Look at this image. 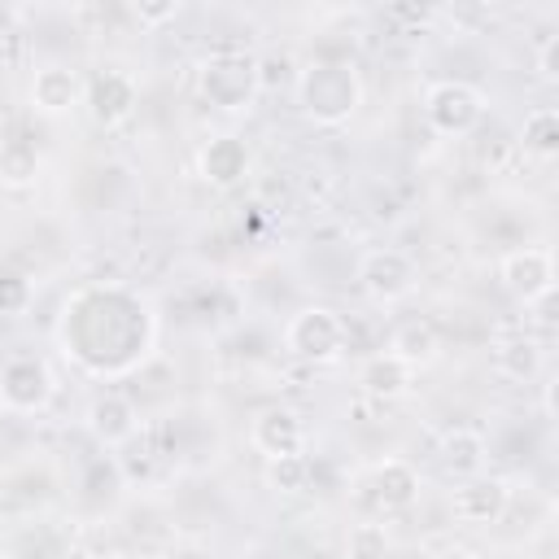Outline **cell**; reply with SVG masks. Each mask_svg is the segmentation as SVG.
<instances>
[{"label":"cell","mask_w":559,"mask_h":559,"mask_svg":"<svg viewBox=\"0 0 559 559\" xmlns=\"http://www.w3.org/2000/svg\"><path fill=\"white\" fill-rule=\"evenodd\" d=\"M297 100L319 127H341L362 105V79L341 61H314L297 79Z\"/></svg>","instance_id":"6da1fadb"},{"label":"cell","mask_w":559,"mask_h":559,"mask_svg":"<svg viewBox=\"0 0 559 559\" xmlns=\"http://www.w3.org/2000/svg\"><path fill=\"white\" fill-rule=\"evenodd\" d=\"M197 87H201V96L214 109H223V114H249L253 100H258V92H262V61L249 57V52H231V48L210 52L201 61V70H197Z\"/></svg>","instance_id":"7a4b0ae2"},{"label":"cell","mask_w":559,"mask_h":559,"mask_svg":"<svg viewBox=\"0 0 559 559\" xmlns=\"http://www.w3.org/2000/svg\"><path fill=\"white\" fill-rule=\"evenodd\" d=\"M424 118L441 135H467L485 118V92L463 79H441L424 92Z\"/></svg>","instance_id":"3957f363"},{"label":"cell","mask_w":559,"mask_h":559,"mask_svg":"<svg viewBox=\"0 0 559 559\" xmlns=\"http://www.w3.org/2000/svg\"><path fill=\"white\" fill-rule=\"evenodd\" d=\"M52 393H57V380H52V367L39 354H13L0 367V402H4V411L39 415V411H48Z\"/></svg>","instance_id":"277c9868"},{"label":"cell","mask_w":559,"mask_h":559,"mask_svg":"<svg viewBox=\"0 0 559 559\" xmlns=\"http://www.w3.org/2000/svg\"><path fill=\"white\" fill-rule=\"evenodd\" d=\"M284 345L306 362H336L345 349V319L328 306H306L288 319Z\"/></svg>","instance_id":"5b68a950"},{"label":"cell","mask_w":559,"mask_h":559,"mask_svg":"<svg viewBox=\"0 0 559 559\" xmlns=\"http://www.w3.org/2000/svg\"><path fill=\"white\" fill-rule=\"evenodd\" d=\"M135 100H140V87H135V79L127 74V70H118V66H100L87 83H83V105H87V114H92V122L96 127H122L131 114H135Z\"/></svg>","instance_id":"8992f818"},{"label":"cell","mask_w":559,"mask_h":559,"mask_svg":"<svg viewBox=\"0 0 559 559\" xmlns=\"http://www.w3.org/2000/svg\"><path fill=\"white\" fill-rule=\"evenodd\" d=\"M498 275H502V288H507L515 301L533 306V301H542V297L555 293V253L542 249V245L511 249V253L502 258Z\"/></svg>","instance_id":"52a82bcc"},{"label":"cell","mask_w":559,"mask_h":559,"mask_svg":"<svg viewBox=\"0 0 559 559\" xmlns=\"http://www.w3.org/2000/svg\"><path fill=\"white\" fill-rule=\"evenodd\" d=\"M358 284L371 301L393 306L402 297H411L415 288V262L402 249H367L358 262Z\"/></svg>","instance_id":"ba28073f"},{"label":"cell","mask_w":559,"mask_h":559,"mask_svg":"<svg viewBox=\"0 0 559 559\" xmlns=\"http://www.w3.org/2000/svg\"><path fill=\"white\" fill-rule=\"evenodd\" d=\"M511 507V485L502 476H472V480H459L454 489V520L472 524V528H489L507 515Z\"/></svg>","instance_id":"9c48e42d"},{"label":"cell","mask_w":559,"mask_h":559,"mask_svg":"<svg viewBox=\"0 0 559 559\" xmlns=\"http://www.w3.org/2000/svg\"><path fill=\"white\" fill-rule=\"evenodd\" d=\"M87 432L100 445H127L140 432V411L127 393H100L87 406Z\"/></svg>","instance_id":"30bf717a"},{"label":"cell","mask_w":559,"mask_h":559,"mask_svg":"<svg viewBox=\"0 0 559 559\" xmlns=\"http://www.w3.org/2000/svg\"><path fill=\"white\" fill-rule=\"evenodd\" d=\"M249 441L266 454V459H280V454H301L306 445V424L293 406H266L253 428H249Z\"/></svg>","instance_id":"8fae6325"},{"label":"cell","mask_w":559,"mask_h":559,"mask_svg":"<svg viewBox=\"0 0 559 559\" xmlns=\"http://www.w3.org/2000/svg\"><path fill=\"white\" fill-rule=\"evenodd\" d=\"M249 148L240 135H214L201 153H197V175L210 183V188H231L249 175Z\"/></svg>","instance_id":"7c38bea8"},{"label":"cell","mask_w":559,"mask_h":559,"mask_svg":"<svg viewBox=\"0 0 559 559\" xmlns=\"http://www.w3.org/2000/svg\"><path fill=\"white\" fill-rule=\"evenodd\" d=\"M79 100H83V79H79V70H70V66H39V70H35V79H31V105H35L39 114L61 118V114H70Z\"/></svg>","instance_id":"4fadbf2b"},{"label":"cell","mask_w":559,"mask_h":559,"mask_svg":"<svg viewBox=\"0 0 559 559\" xmlns=\"http://www.w3.org/2000/svg\"><path fill=\"white\" fill-rule=\"evenodd\" d=\"M437 463L445 476L454 480H472V476H485V463H489V445L476 428H450L441 432L437 441Z\"/></svg>","instance_id":"5bb4252c"},{"label":"cell","mask_w":559,"mask_h":559,"mask_svg":"<svg viewBox=\"0 0 559 559\" xmlns=\"http://www.w3.org/2000/svg\"><path fill=\"white\" fill-rule=\"evenodd\" d=\"M358 384H362V393L376 397V402H397V397H406V393L415 389V367H406L397 354L380 349V354H371V358L358 367Z\"/></svg>","instance_id":"9a60e30c"},{"label":"cell","mask_w":559,"mask_h":559,"mask_svg":"<svg viewBox=\"0 0 559 559\" xmlns=\"http://www.w3.org/2000/svg\"><path fill=\"white\" fill-rule=\"evenodd\" d=\"M419 472H415V463H406V459H380L376 467H371V493H376V502L384 507V511H406V507H415L419 502Z\"/></svg>","instance_id":"2e32d148"},{"label":"cell","mask_w":559,"mask_h":559,"mask_svg":"<svg viewBox=\"0 0 559 559\" xmlns=\"http://www.w3.org/2000/svg\"><path fill=\"white\" fill-rule=\"evenodd\" d=\"M389 354H397L406 367H428V362H437V354H441V336H437V328L428 323V319H406V323H397L393 328V336H389Z\"/></svg>","instance_id":"e0dca14e"},{"label":"cell","mask_w":559,"mask_h":559,"mask_svg":"<svg viewBox=\"0 0 559 559\" xmlns=\"http://www.w3.org/2000/svg\"><path fill=\"white\" fill-rule=\"evenodd\" d=\"M493 367L507 376V380H533L537 367H542V349L533 336L524 332H507L493 341Z\"/></svg>","instance_id":"ac0fdd59"},{"label":"cell","mask_w":559,"mask_h":559,"mask_svg":"<svg viewBox=\"0 0 559 559\" xmlns=\"http://www.w3.org/2000/svg\"><path fill=\"white\" fill-rule=\"evenodd\" d=\"M39 175V148L26 135H9L0 144V183L4 188H31Z\"/></svg>","instance_id":"d6986e66"},{"label":"cell","mask_w":559,"mask_h":559,"mask_svg":"<svg viewBox=\"0 0 559 559\" xmlns=\"http://www.w3.org/2000/svg\"><path fill=\"white\" fill-rule=\"evenodd\" d=\"M520 144L528 157L537 162H550L559 153V114L555 109H533L524 118V131H520Z\"/></svg>","instance_id":"ffe728a7"},{"label":"cell","mask_w":559,"mask_h":559,"mask_svg":"<svg viewBox=\"0 0 559 559\" xmlns=\"http://www.w3.org/2000/svg\"><path fill=\"white\" fill-rule=\"evenodd\" d=\"M266 485L275 493H301L310 485V459L306 454H280L266 459Z\"/></svg>","instance_id":"44dd1931"},{"label":"cell","mask_w":559,"mask_h":559,"mask_svg":"<svg viewBox=\"0 0 559 559\" xmlns=\"http://www.w3.org/2000/svg\"><path fill=\"white\" fill-rule=\"evenodd\" d=\"M389 550H393V542H389V528L384 524L362 520V524L349 528V542H345V555L349 559H389Z\"/></svg>","instance_id":"7402d4cb"},{"label":"cell","mask_w":559,"mask_h":559,"mask_svg":"<svg viewBox=\"0 0 559 559\" xmlns=\"http://www.w3.org/2000/svg\"><path fill=\"white\" fill-rule=\"evenodd\" d=\"M179 9H183L179 0H135V4H131V17H135L144 31H157V26L175 22Z\"/></svg>","instance_id":"603a6c76"},{"label":"cell","mask_w":559,"mask_h":559,"mask_svg":"<svg viewBox=\"0 0 559 559\" xmlns=\"http://www.w3.org/2000/svg\"><path fill=\"white\" fill-rule=\"evenodd\" d=\"M537 74L546 83H559V35H546L537 48Z\"/></svg>","instance_id":"cb8c5ba5"},{"label":"cell","mask_w":559,"mask_h":559,"mask_svg":"<svg viewBox=\"0 0 559 559\" xmlns=\"http://www.w3.org/2000/svg\"><path fill=\"white\" fill-rule=\"evenodd\" d=\"M26 306V284L17 275H0V310H22Z\"/></svg>","instance_id":"d4e9b609"},{"label":"cell","mask_w":559,"mask_h":559,"mask_svg":"<svg viewBox=\"0 0 559 559\" xmlns=\"http://www.w3.org/2000/svg\"><path fill=\"white\" fill-rule=\"evenodd\" d=\"M542 411H546V419H555V380L542 384Z\"/></svg>","instance_id":"484cf974"},{"label":"cell","mask_w":559,"mask_h":559,"mask_svg":"<svg viewBox=\"0 0 559 559\" xmlns=\"http://www.w3.org/2000/svg\"><path fill=\"white\" fill-rule=\"evenodd\" d=\"M437 559H480V555H476L472 546H445V550H441Z\"/></svg>","instance_id":"4316f807"},{"label":"cell","mask_w":559,"mask_h":559,"mask_svg":"<svg viewBox=\"0 0 559 559\" xmlns=\"http://www.w3.org/2000/svg\"><path fill=\"white\" fill-rule=\"evenodd\" d=\"M83 559H127L122 550H92V555H83Z\"/></svg>","instance_id":"83f0119b"},{"label":"cell","mask_w":559,"mask_h":559,"mask_svg":"<svg viewBox=\"0 0 559 559\" xmlns=\"http://www.w3.org/2000/svg\"><path fill=\"white\" fill-rule=\"evenodd\" d=\"M13 17H17V13H13V9H0V31H4V26H9V22H13Z\"/></svg>","instance_id":"f1b7e54d"}]
</instances>
